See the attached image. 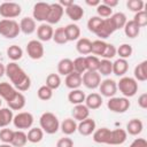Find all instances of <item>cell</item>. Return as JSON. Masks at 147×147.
I'll use <instances>...</instances> for the list:
<instances>
[{"instance_id":"cell-1","label":"cell","mask_w":147,"mask_h":147,"mask_svg":"<svg viewBox=\"0 0 147 147\" xmlns=\"http://www.w3.org/2000/svg\"><path fill=\"white\" fill-rule=\"evenodd\" d=\"M6 76L18 92H25L31 87V79L29 75L16 62H9L6 65Z\"/></svg>"},{"instance_id":"cell-2","label":"cell","mask_w":147,"mask_h":147,"mask_svg":"<svg viewBox=\"0 0 147 147\" xmlns=\"http://www.w3.org/2000/svg\"><path fill=\"white\" fill-rule=\"evenodd\" d=\"M39 124L44 133H47V134H54L60 129V121L57 116L51 111H46L40 116Z\"/></svg>"},{"instance_id":"cell-3","label":"cell","mask_w":147,"mask_h":147,"mask_svg":"<svg viewBox=\"0 0 147 147\" xmlns=\"http://www.w3.org/2000/svg\"><path fill=\"white\" fill-rule=\"evenodd\" d=\"M117 90H119L124 98H132L138 92V82L133 77L123 76L119 82H117Z\"/></svg>"},{"instance_id":"cell-4","label":"cell","mask_w":147,"mask_h":147,"mask_svg":"<svg viewBox=\"0 0 147 147\" xmlns=\"http://www.w3.org/2000/svg\"><path fill=\"white\" fill-rule=\"evenodd\" d=\"M20 24L15 20H1L0 21V34L7 39H14L20 34Z\"/></svg>"},{"instance_id":"cell-5","label":"cell","mask_w":147,"mask_h":147,"mask_svg":"<svg viewBox=\"0 0 147 147\" xmlns=\"http://www.w3.org/2000/svg\"><path fill=\"white\" fill-rule=\"evenodd\" d=\"M33 122H34V117L29 111H21L18 114H16L13 118L14 126L18 130H22V131L31 129L33 125Z\"/></svg>"},{"instance_id":"cell-6","label":"cell","mask_w":147,"mask_h":147,"mask_svg":"<svg viewBox=\"0 0 147 147\" xmlns=\"http://www.w3.org/2000/svg\"><path fill=\"white\" fill-rule=\"evenodd\" d=\"M131 103L129 101L127 98L124 96H113L109 98L108 102H107V107L110 111L113 113H117V114H123L126 110H129Z\"/></svg>"},{"instance_id":"cell-7","label":"cell","mask_w":147,"mask_h":147,"mask_svg":"<svg viewBox=\"0 0 147 147\" xmlns=\"http://www.w3.org/2000/svg\"><path fill=\"white\" fill-rule=\"evenodd\" d=\"M22 8L16 2H2L0 5V15L6 20H13L20 16Z\"/></svg>"},{"instance_id":"cell-8","label":"cell","mask_w":147,"mask_h":147,"mask_svg":"<svg viewBox=\"0 0 147 147\" xmlns=\"http://www.w3.org/2000/svg\"><path fill=\"white\" fill-rule=\"evenodd\" d=\"M100 83H101V76L99 75L98 71H85L82 75V84H84L86 88L90 90L99 88Z\"/></svg>"},{"instance_id":"cell-9","label":"cell","mask_w":147,"mask_h":147,"mask_svg":"<svg viewBox=\"0 0 147 147\" xmlns=\"http://www.w3.org/2000/svg\"><path fill=\"white\" fill-rule=\"evenodd\" d=\"M26 53H28L30 59L40 60L45 54V49H44V46H42L41 41H39L37 39L30 40L26 44Z\"/></svg>"},{"instance_id":"cell-10","label":"cell","mask_w":147,"mask_h":147,"mask_svg":"<svg viewBox=\"0 0 147 147\" xmlns=\"http://www.w3.org/2000/svg\"><path fill=\"white\" fill-rule=\"evenodd\" d=\"M99 90H100V95L106 96V98H113L115 96V94L117 93V82H115L114 79L110 78H106L103 80H101L100 85H99Z\"/></svg>"},{"instance_id":"cell-11","label":"cell","mask_w":147,"mask_h":147,"mask_svg":"<svg viewBox=\"0 0 147 147\" xmlns=\"http://www.w3.org/2000/svg\"><path fill=\"white\" fill-rule=\"evenodd\" d=\"M127 139V133L123 129H115V130H109L106 145H122L126 141Z\"/></svg>"},{"instance_id":"cell-12","label":"cell","mask_w":147,"mask_h":147,"mask_svg":"<svg viewBox=\"0 0 147 147\" xmlns=\"http://www.w3.org/2000/svg\"><path fill=\"white\" fill-rule=\"evenodd\" d=\"M64 14V8L59 3V2H54V3H49V13L47 16V24L52 25V24H56L61 21L62 16Z\"/></svg>"},{"instance_id":"cell-13","label":"cell","mask_w":147,"mask_h":147,"mask_svg":"<svg viewBox=\"0 0 147 147\" xmlns=\"http://www.w3.org/2000/svg\"><path fill=\"white\" fill-rule=\"evenodd\" d=\"M49 13V3L47 2H37L33 6L32 18L36 22H46Z\"/></svg>"},{"instance_id":"cell-14","label":"cell","mask_w":147,"mask_h":147,"mask_svg":"<svg viewBox=\"0 0 147 147\" xmlns=\"http://www.w3.org/2000/svg\"><path fill=\"white\" fill-rule=\"evenodd\" d=\"M115 31H116V29H115V26H114L110 17H108V18H103L102 24H101L99 31L96 32V36L101 40H103V39H107L108 37H110Z\"/></svg>"},{"instance_id":"cell-15","label":"cell","mask_w":147,"mask_h":147,"mask_svg":"<svg viewBox=\"0 0 147 147\" xmlns=\"http://www.w3.org/2000/svg\"><path fill=\"white\" fill-rule=\"evenodd\" d=\"M54 29L47 23H41L37 26V37L39 41H49L53 38Z\"/></svg>"},{"instance_id":"cell-16","label":"cell","mask_w":147,"mask_h":147,"mask_svg":"<svg viewBox=\"0 0 147 147\" xmlns=\"http://www.w3.org/2000/svg\"><path fill=\"white\" fill-rule=\"evenodd\" d=\"M95 127H96V124L94 122V119L92 118H86L82 122H79L77 124V131L82 134V136H90L92 134L94 131H95Z\"/></svg>"},{"instance_id":"cell-17","label":"cell","mask_w":147,"mask_h":147,"mask_svg":"<svg viewBox=\"0 0 147 147\" xmlns=\"http://www.w3.org/2000/svg\"><path fill=\"white\" fill-rule=\"evenodd\" d=\"M17 92L18 91L11 84H9L7 82L0 83V98L3 99L6 102H8L9 100H11Z\"/></svg>"},{"instance_id":"cell-18","label":"cell","mask_w":147,"mask_h":147,"mask_svg":"<svg viewBox=\"0 0 147 147\" xmlns=\"http://www.w3.org/2000/svg\"><path fill=\"white\" fill-rule=\"evenodd\" d=\"M71 114H72V118L77 122H82V121H84V119H86V118H88L90 117V109L84 105V103H82V105H76L74 108H72V111H71Z\"/></svg>"},{"instance_id":"cell-19","label":"cell","mask_w":147,"mask_h":147,"mask_svg":"<svg viewBox=\"0 0 147 147\" xmlns=\"http://www.w3.org/2000/svg\"><path fill=\"white\" fill-rule=\"evenodd\" d=\"M18 24H20L21 32H23L24 34H32L37 30L36 21L32 17H28V16L26 17H23Z\"/></svg>"},{"instance_id":"cell-20","label":"cell","mask_w":147,"mask_h":147,"mask_svg":"<svg viewBox=\"0 0 147 147\" xmlns=\"http://www.w3.org/2000/svg\"><path fill=\"white\" fill-rule=\"evenodd\" d=\"M85 106L90 109V110H93V109H98L102 106V96L99 94V93H91L88 95H86L85 98V101H84Z\"/></svg>"},{"instance_id":"cell-21","label":"cell","mask_w":147,"mask_h":147,"mask_svg":"<svg viewBox=\"0 0 147 147\" xmlns=\"http://www.w3.org/2000/svg\"><path fill=\"white\" fill-rule=\"evenodd\" d=\"M25 103H26V99L22 92H17L15 96L7 102L8 108L11 110H21L25 107Z\"/></svg>"},{"instance_id":"cell-22","label":"cell","mask_w":147,"mask_h":147,"mask_svg":"<svg viewBox=\"0 0 147 147\" xmlns=\"http://www.w3.org/2000/svg\"><path fill=\"white\" fill-rule=\"evenodd\" d=\"M64 11H65L67 16H68L71 21H74V22L79 21V20L83 18V16H84V9H83L79 5H77V3H72L70 7L65 8Z\"/></svg>"},{"instance_id":"cell-23","label":"cell","mask_w":147,"mask_h":147,"mask_svg":"<svg viewBox=\"0 0 147 147\" xmlns=\"http://www.w3.org/2000/svg\"><path fill=\"white\" fill-rule=\"evenodd\" d=\"M64 84L70 90H76V88H79L80 85H82V75L72 71L71 74L67 75L65 76V79H64Z\"/></svg>"},{"instance_id":"cell-24","label":"cell","mask_w":147,"mask_h":147,"mask_svg":"<svg viewBox=\"0 0 147 147\" xmlns=\"http://www.w3.org/2000/svg\"><path fill=\"white\" fill-rule=\"evenodd\" d=\"M129 70V62L127 60L124 59H117L115 62H113V74L118 76V77H123Z\"/></svg>"},{"instance_id":"cell-25","label":"cell","mask_w":147,"mask_h":147,"mask_svg":"<svg viewBox=\"0 0 147 147\" xmlns=\"http://www.w3.org/2000/svg\"><path fill=\"white\" fill-rule=\"evenodd\" d=\"M144 129V123L138 119V118H133L131 121H129V123L126 124V133L131 134V136H138L142 132Z\"/></svg>"},{"instance_id":"cell-26","label":"cell","mask_w":147,"mask_h":147,"mask_svg":"<svg viewBox=\"0 0 147 147\" xmlns=\"http://www.w3.org/2000/svg\"><path fill=\"white\" fill-rule=\"evenodd\" d=\"M64 32H65V37H67L68 41L78 40L79 37H80V29L75 23H70V24L65 25L64 26Z\"/></svg>"},{"instance_id":"cell-27","label":"cell","mask_w":147,"mask_h":147,"mask_svg":"<svg viewBox=\"0 0 147 147\" xmlns=\"http://www.w3.org/2000/svg\"><path fill=\"white\" fill-rule=\"evenodd\" d=\"M133 78L137 82H146L147 80V61H142L136 65L133 71Z\"/></svg>"},{"instance_id":"cell-28","label":"cell","mask_w":147,"mask_h":147,"mask_svg":"<svg viewBox=\"0 0 147 147\" xmlns=\"http://www.w3.org/2000/svg\"><path fill=\"white\" fill-rule=\"evenodd\" d=\"M74 71V63H72V60L65 57V59H62L59 61L57 63V72L62 76H67L69 74H71Z\"/></svg>"},{"instance_id":"cell-29","label":"cell","mask_w":147,"mask_h":147,"mask_svg":"<svg viewBox=\"0 0 147 147\" xmlns=\"http://www.w3.org/2000/svg\"><path fill=\"white\" fill-rule=\"evenodd\" d=\"M60 129L65 136H70L77 131V122L74 118H65L60 123Z\"/></svg>"},{"instance_id":"cell-30","label":"cell","mask_w":147,"mask_h":147,"mask_svg":"<svg viewBox=\"0 0 147 147\" xmlns=\"http://www.w3.org/2000/svg\"><path fill=\"white\" fill-rule=\"evenodd\" d=\"M14 114L9 108H0V129L7 127L10 123H13Z\"/></svg>"},{"instance_id":"cell-31","label":"cell","mask_w":147,"mask_h":147,"mask_svg":"<svg viewBox=\"0 0 147 147\" xmlns=\"http://www.w3.org/2000/svg\"><path fill=\"white\" fill-rule=\"evenodd\" d=\"M123 29H124L125 36H126L127 38H131V39L138 37L139 33H140V28L137 25V23H136L133 20L127 21V22L125 23V25H124Z\"/></svg>"},{"instance_id":"cell-32","label":"cell","mask_w":147,"mask_h":147,"mask_svg":"<svg viewBox=\"0 0 147 147\" xmlns=\"http://www.w3.org/2000/svg\"><path fill=\"white\" fill-rule=\"evenodd\" d=\"M85 98H86L85 93H84L82 90H79V88L71 90V91L69 92V94H68V100H69V102L72 103V105H75V106H76V105H82V103H84Z\"/></svg>"},{"instance_id":"cell-33","label":"cell","mask_w":147,"mask_h":147,"mask_svg":"<svg viewBox=\"0 0 147 147\" xmlns=\"http://www.w3.org/2000/svg\"><path fill=\"white\" fill-rule=\"evenodd\" d=\"M28 142V137H26V133L22 130H17V131H14V136H13V139H11V142L10 145L13 147H24Z\"/></svg>"},{"instance_id":"cell-34","label":"cell","mask_w":147,"mask_h":147,"mask_svg":"<svg viewBox=\"0 0 147 147\" xmlns=\"http://www.w3.org/2000/svg\"><path fill=\"white\" fill-rule=\"evenodd\" d=\"M91 45H92V41L88 38H79L76 44V49L79 54L87 55V54H91Z\"/></svg>"},{"instance_id":"cell-35","label":"cell","mask_w":147,"mask_h":147,"mask_svg":"<svg viewBox=\"0 0 147 147\" xmlns=\"http://www.w3.org/2000/svg\"><path fill=\"white\" fill-rule=\"evenodd\" d=\"M26 137H28L29 142L38 144L44 139V131L40 127H31V129H29Z\"/></svg>"},{"instance_id":"cell-36","label":"cell","mask_w":147,"mask_h":147,"mask_svg":"<svg viewBox=\"0 0 147 147\" xmlns=\"http://www.w3.org/2000/svg\"><path fill=\"white\" fill-rule=\"evenodd\" d=\"M7 56L11 60V62H16L22 59L23 56V49L17 45H10L7 48Z\"/></svg>"},{"instance_id":"cell-37","label":"cell","mask_w":147,"mask_h":147,"mask_svg":"<svg viewBox=\"0 0 147 147\" xmlns=\"http://www.w3.org/2000/svg\"><path fill=\"white\" fill-rule=\"evenodd\" d=\"M110 20H111V22H113V24H114V26H115L116 30L123 29L124 25H125V23L127 22L125 14H124V13H121V11L113 14V15L110 16Z\"/></svg>"},{"instance_id":"cell-38","label":"cell","mask_w":147,"mask_h":147,"mask_svg":"<svg viewBox=\"0 0 147 147\" xmlns=\"http://www.w3.org/2000/svg\"><path fill=\"white\" fill-rule=\"evenodd\" d=\"M98 72H99L100 76H106V77L109 76L110 74H113V62H111V60H106V59L100 60Z\"/></svg>"},{"instance_id":"cell-39","label":"cell","mask_w":147,"mask_h":147,"mask_svg":"<svg viewBox=\"0 0 147 147\" xmlns=\"http://www.w3.org/2000/svg\"><path fill=\"white\" fill-rule=\"evenodd\" d=\"M46 86H48L51 90H56L61 85V77L59 74H49L46 77Z\"/></svg>"},{"instance_id":"cell-40","label":"cell","mask_w":147,"mask_h":147,"mask_svg":"<svg viewBox=\"0 0 147 147\" xmlns=\"http://www.w3.org/2000/svg\"><path fill=\"white\" fill-rule=\"evenodd\" d=\"M85 62H86V71H98L100 60L95 55H87L85 56Z\"/></svg>"},{"instance_id":"cell-41","label":"cell","mask_w":147,"mask_h":147,"mask_svg":"<svg viewBox=\"0 0 147 147\" xmlns=\"http://www.w3.org/2000/svg\"><path fill=\"white\" fill-rule=\"evenodd\" d=\"M107 46V42L105 40H101V39H98V40H94L92 41V45H91V53L94 54L95 56L99 55L101 56L105 48Z\"/></svg>"},{"instance_id":"cell-42","label":"cell","mask_w":147,"mask_h":147,"mask_svg":"<svg viewBox=\"0 0 147 147\" xmlns=\"http://www.w3.org/2000/svg\"><path fill=\"white\" fill-rule=\"evenodd\" d=\"M102 21H103V18H101L99 16H92L87 21V29H88V31H91V32L96 34V32L99 31V29H100V26L102 24Z\"/></svg>"},{"instance_id":"cell-43","label":"cell","mask_w":147,"mask_h":147,"mask_svg":"<svg viewBox=\"0 0 147 147\" xmlns=\"http://www.w3.org/2000/svg\"><path fill=\"white\" fill-rule=\"evenodd\" d=\"M133 53V48L130 44H122L119 45V47L117 48V54L119 56V59H129Z\"/></svg>"},{"instance_id":"cell-44","label":"cell","mask_w":147,"mask_h":147,"mask_svg":"<svg viewBox=\"0 0 147 147\" xmlns=\"http://www.w3.org/2000/svg\"><path fill=\"white\" fill-rule=\"evenodd\" d=\"M74 71L79 74V75H83L85 71H86V62H85V56H78L76 57L74 61Z\"/></svg>"},{"instance_id":"cell-45","label":"cell","mask_w":147,"mask_h":147,"mask_svg":"<svg viewBox=\"0 0 147 147\" xmlns=\"http://www.w3.org/2000/svg\"><path fill=\"white\" fill-rule=\"evenodd\" d=\"M56 44L59 45H64L65 42H68L67 37H65V32H64V26L57 28L54 33H53V38H52Z\"/></svg>"},{"instance_id":"cell-46","label":"cell","mask_w":147,"mask_h":147,"mask_svg":"<svg viewBox=\"0 0 147 147\" xmlns=\"http://www.w3.org/2000/svg\"><path fill=\"white\" fill-rule=\"evenodd\" d=\"M37 95H38V98H39L40 100H42V101H48V100H51L52 96H53V90H51V88H49L48 86H46V85H42V86H40V87L38 88Z\"/></svg>"},{"instance_id":"cell-47","label":"cell","mask_w":147,"mask_h":147,"mask_svg":"<svg viewBox=\"0 0 147 147\" xmlns=\"http://www.w3.org/2000/svg\"><path fill=\"white\" fill-rule=\"evenodd\" d=\"M133 21L137 23V25L139 28H144L147 25V13L146 10H141V11H138L134 14L133 16Z\"/></svg>"},{"instance_id":"cell-48","label":"cell","mask_w":147,"mask_h":147,"mask_svg":"<svg viewBox=\"0 0 147 147\" xmlns=\"http://www.w3.org/2000/svg\"><path fill=\"white\" fill-rule=\"evenodd\" d=\"M144 6H145V2L142 0H129L126 2V7L134 13L144 10Z\"/></svg>"},{"instance_id":"cell-49","label":"cell","mask_w":147,"mask_h":147,"mask_svg":"<svg viewBox=\"0 0 147 147\" xmlns=\"http://www.w3.org/2000/svg\"><path fill=\"white\" fill-rule=\"evenodd\" d=\"M116 55H117V48L113 44H108L107 42V46H106V48H105V51H103L101 56L103 59H106V60H111Z\"/></svg>"},{"instance_id":"cell-50","label":"cell","mask_w":147,"mask_h":147,"mask_svg":"<svg viewBox=\"0 0 147 147\" xmlns=\"http://www.w3.org/2000/svg\"><path fill=\"white\" fill-rule=\"evenodd\" d=\"M13 136H14V130L11 129L3 127L0 130V140L2 141V144H10Z\"/></svg>"},{"instance_id":"cell-51","label":"cell","mask_w":147,"mask_h":147,"mask_svg":"<svg viewBox=\"0 0 147 147\" xmlns=\"http://www.w3.org/2000/svg\"><path fill=\"white\" fill-rule=\"evenodd\" d=\"M96 13H98V16L99 17H110L113 15V9L107 7L106 5H103L102 2L96 7Z\"/></svg>"},{"instance_id":"cell-52","label":"cell","mask_w":147,"mask_h":147,"mask_svg":"<svg viewBox=\"0 0 147 147\" xmlns=\"http://www.w3.org/2000/svg\"><path fill=\"white\" fill-rule=\"evenodd\" d=\"M56 147H74V141L71 138L64 137V138H61L57 140Z\"/></svg>"},{"instance_id":"cell-53","label":"cell","mask_w":147,"mask_h":147,"mask_svg":"<svg viewBox=\"0 0 147 147\" xmlns=\"http://www.w3.org/2000/svg\"><path fill=\"white\" fill-rule=\"evenodd\" d=\"M129 147H147V141L144 138H137L131 142Z\"/></svg>"},{"instance_id":"cell-54","label":"cell","mask_w":147,"mask_h":147,"mask_svg":"<svg viewBox=\"0 0 147 147\" xmlns=\"http://www.w3.org/2000/svg\"><path fill=\"white\" fill-rule=\"evenodd\" d=\"M138 106L142 109L147 108V93H142L138 98Z\"/></svg>"},{"instance_id":"cell-55","label":"cell","mask_w":147,"mask_h":147,"mask_svg":"<svg viewBox=\"0 0 147 147\" xmlns=\"http://www.w3.org/2000/svg\"><path fill=\"white\" fill-rule=\"evenodd\" d=\"M102 3L106 5L107 7H109V8L113 9L114 7H116V6L118 5V0H103Z\"/></svg>"},{"instance_id":"cell-56","label":"cell","mask_w":147,"mask_h":147,"mask_svg":"<svg viewBox=\"0 0 147 147\" xmlns=\"http://www.w3.org/2000/svg\"><path fill=\"white\" fill-rule=\"evenodd\" d=\"M59 3H60V5L65 9V8L70 7V6L74 3V1H72V0H60V2H59Z\"/></svg>"},{"instance_id":"cell-57","label":"cell","mask_w":147,"mask_h":147,"mask_svg":"<svg viewBox=\"0 0 147 147\" xmlns=\"http://www.w3.org/2000/svg\"><path fill=\"white\" fill-rule=\"evenodd\" d=\"M85 2H86V5L92 6V7H98V6L101 3V1H100V0H86Z\"/></svg>"},{"instance_id":"cell-58","label":"cell","mask_w":147,"mask_h":147,"mask_svg":"<svg viewBox=\"0 0 147 147\" xmlns=\"http://www.w3.org/2000/svg\"><path fill=\"white\" fill-rule=\"evenodd\" d=\"M3 75H6V65L0 62V78H1Z\"/></svg>"},{"instance_id":"cell-59","label":"cell","mask_w":147,"mask_h":147,"mask_svg":"<svg viewBox=\"0 0 147 147\" xmlns=\"http://www.w3.org/2000/svg\"><path fill=\"white\" fill-rule=\"evenodd\" d=\"M0 147H13V146H11L10 144H1Z\"/></svg>"},{"instance_id":"cell-60","label":"cell","mask_w":147,"mask_h":147,"mask_svg":"<svg viewBox=\"0 0 147 147\" xmlns=\"http://www.w3.org/2000/svg\"><path fill=\"white\" fill-rule=\"evenodd\" d=\"M1 103H2V99L0 98V107H1Z\"/></svg>"}]
</instances>
